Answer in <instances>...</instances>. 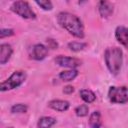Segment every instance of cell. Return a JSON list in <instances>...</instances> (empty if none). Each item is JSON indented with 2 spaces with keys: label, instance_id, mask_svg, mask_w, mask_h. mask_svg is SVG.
<instances>
[{
  "label": "cell",
  "instance_id": "cell-1",
  "mask_svg": "<svg viewBox=\"0 0 128 128\" xmlns=\"http://www.w3.org/2000/svg\"><path fill=\"white\" fill-rule=\"evenodd\" d=\"M56 20L60 27H62L75 38L83 39L85 37L84 25L77 15L67 11H61L57 14Z\"/></svg>",
  "mask_w": 128,
  "mask_h": 128
},
{
  "label": "cell",
  "instance_id": "cell-2",
  "mask_svg": "<svg viewBox=\"0 0 128 128\" xmlns=\"http://www.w3.org/2000/svg\"><path fill=\"white\" fill-rule=\"evenodd\" d=\"M104 61L108 71L112 75H118L123 64V52L121 48L116 46L106 48L104 51Z\"/></svg>",
  "mask_w": 128,
  "mask_h": 128
},
{
  "label": "cell",
  "instance_id": "cell-3",
  "mask_svg": "<svg viewBox=\"0 0 128 128\" xmlns=\"http://www.w3.org/2000/svg\"><path fill=\"white\" fill-rule=\"evenodd\" d=\"M26 78H27V74L25 71H23V70L14 71L5 81L1 82L0 91L5 92V91L16 89V88L20 87L26 81Z\"/></svg>",
  "mask_w": 128,
  "mask_h": 128
},
{
  "label": "cell",
  "instance_id": "cell-4",
  "mask_svg": "<svg viewBox=\"0 0 128 128\" xmlns=\"http://www.w3.org/2000/svg\"><path fill=\"white\" fill-rule=\"evenodd\" d=\"M10 10L23 19H35L36 18V13L33 11L29 3L25 0L14 1L10 6Z\"/></svg>",
  "mask_w": 128,
  "mask_h": 128
},
{
  "label": "cell",
  "instance_id": "cell-5",
  "mask_svg": "<svg viewBox=\"0 0 128 128\" xmlns=\"http://www.w3.org/2000/svg\"><path fill=\"white\" fill-rule=\"evenodd\" d=\"M107 97L113 104H125L128 102V87L126 86H110Z\"/></svg>",
  "mask_w": 128,
  "mask_h": 128
},
{
  "label": "cell",
  "instance_id": "cell-6",
  "mask_svg": "<svg viewBox=\"0 0 128 128\" xmlns=\"http://www.w3.org/2000/svg\"><path fill=\"white\" fill-rule=\"evenodd\" d=\"M54 62L64 68H77L82 64V61L78 58L75 57H69V56H64V55H58L54 58Z\"/></svg>",
  "mask_w": 128,
  "mask_h": 128
},
{
  "label": "cell",
  "instance_id": "cell-7",
  "mask_svg": "<svg viewBox=\"0 0 128 128\" xmlns=\"http://www.w3.org/2000/svg\"><path fill=\"white\" fill-rule=\"evenodd\" d=\"M48 51H49V48L47 46H45L42 43H37L33 45L31 49L30 59H33L35 61H41L46 58V56L48 55Z\"/></svg>",
  "mask_w": 128,
  "mask_h": 128
},
{
  "label": "cell",
  "instance_id": "cell-8",
  "mask_svg": "<svg viewBox=\"0 0 128 128\" xmlns=\"http://www.w3.org/2000/svg\"><path fill=\"white\" fill-rule=\"evenodd\" d=\"M114 35L117 42L124 46L126 49H128V27L123 25L117 26L115 28Z\"/></svg>",
  "mask_w": 128,
  "mask_h": 128
},
{
  "label": "cell",
  "instance_id": "cell-9",
  "mask_svg": "<svg viewBox=\"0 0 128 128\" xmlns=\"http://www.w3.org/2000/svg\"><path fill=\"white\" fill-rule=\"evenodd\" d=\"M98 12L101 17L108 18L114 12V5L109 0H99L98 2Z\"/></svg>",
  "mask_w": 128,
  "mask_h": 128
},
{
  "label": "cell",
  "instance_id": "cell-10",
  "mask_svg": "<svg viewBox=\"0 0 128 128\" xmlns=\"http://www.w3.org/2000/svg\"><path fill=\"white\" fill-rule=\"evenodd\" d=\"M13 54V48L9 43H1L0 44V64H6Z\"/></svg>",
  "mask_w": 128,
  "mask_h": 128
},
{
  "label": "cell",
  "instance_id": "cell-11",
  "mask_svg": "<svg viewBox=\"0 0 128 128\" xmlns=\"http://www.w3.org/2000/svg\"><path fill=\"white\" fill-rule=\"evenodd\" d=\"M48 107L58 111V112H65L69 109L70 103L67 100H62V99H53L48 102Z\"/></svg>",
  "mask_w": 128,
  "mask_h": 128
},
{
  "label": "cell",
  "instance_id": "cell-12",
  "mask_svg": "<svg viewBox=\"0 0 128 128\" xmlns=\"http://www.w3.org/2000/svg\"><path fill=\"white\" fill-rule=\"evenodd\" d=\"M79 72L76 68H71L69 70H64V71H61L59 73V78L64 81V82H70L72 80H74L77 76H78Z\"/></svg>",
  "mask_w": 128,
  "mask_h": 128
},
{
  "label": "cell",
  "instance_id": "cell-13",
  "mask_svg": "<svg viewBox=\"0 0 128 128\" xmlns=\"http://www.w3.org/2000/svg\"><path fill=\"white\" fill-rule=\"evenodd\" d=\"M89 126L92 128H98L102 126L101 122V113L99 110L93 111L89 116Z\"/></svg>",
  "mask_w": 128,
  "mask_h": 128
},
{
  "label": "cell",
  "instance_id": "cell-14",
  "mask_svg": "<svg viewBox=\"0 0 128 128\" xmlns=\"http://www.w3.org/2000/svg\"><path fill=\"white\" fill-rule=\"evenodd\" d=\"M56 124V119L51 116H42L38 119L37 127L39 128H50Z\"/></svg>",
  "mask_w": 128,
  "mask_h": 128
},
{
  "label": "cell",
  "instance_id": "cell-15",
  "mask_svg": "<svg viewBox=\"0 0 128 128\" xmlns=\"http://www.w3.org/2000/svg\"><path fill=\"white\" fill-rule=\"evenodd\" d=\"M79 95H80L81 99L87 104L93 103L96 100V94L90 89H81L79 91Z\"/></svg>",
  "mask_w": 128,
  "mask_h": 128
},
{
  "label": "cell",
  "instance_id": "cell-16",
  "mask_svg": "<svg viewBox=\"0 0 128 128\" xmlns=\"http://www.w3.org/2000/svg\"><path fill=\"white\" fill-rule=\"evenodd\" d=\"M86 46H87V43L82 42V41H71L67 44V47L69 48V50H71L73 52H80Z\"/></svg>",
  "mask_w": 128,
  "mask_h": 128
},
{
  "label": "cell",
  "instance_id": "cell-17",
  "mask_svg": "<svg viewBox=\"0 0 128 128\" xmlns=\"http://www.w3.org/2000/svg\"><path fill=\"white\" fill-rule=\"evenodd\" d=\"M27 111H28V106L23 103L13 104L10 108V112L13 114H22V113H26Z\"/></svg>",
  "mask_w": 128,
  "mask_h": 128
},
{
  "label": "cell",
  "instance_id": "cell-18",
  "mask_svg": "<svg viewBox=\"0 0 128 128\" xmlns=\"http://www.w3.org/2000/svg\"><path fill=\"white\" fill-rule=\"evenodd\" d=\"M74 112L78 117H85L89 113V107L87 104H81L74 109Z\"/></svg>",
  "mask_w": 128,
  "mask_h": 128
},
{
  "label": "cell",
  "instance_id": "cell-19",
  "mask_svg": "<svg viewBox=\"0 0 128 128\" xmlns=\"http://www.w3.org/2000/svg\"><path fill=\"white\" fill-rule=\"evenodd\" d=\"M34 1L44 11H51L53 9V4L51 0H34Z\"/></svg>",
  "mask_w": 128,
  "mask_h": 128
},
{
  "label": "cell",
  "instance_id": "cell-20",
  "mask_svg": "<svg viewBox=\"0 0 128 128\" xmlns=\"http://www.w3.org/2000/svg\"><path fill=\"white\" fill-rule=\"evenodd\" d=\"M14 30L11 28H1L0 30V39H4L5 37H10L14 35Z\"/></svg>",
  "mask_w": 128,
  "mask_h": 128
},
{
  "label": "cell",
  "instance_id": "cell-21",
  "mask_svg": "<svg viewBox=\"0 0 128 128\" xmlns=\"http://www.w3.org/2000/svg\"><path fill=\"white\" fill-rule=\"evenodd\" d=\"M46 43H47V47L50 48V49H57L58 48V42L52 38H48L46 40Z\"/></svg>",
  "mask_w": 128,
  "mask_h": 128
},
{
  "label": "cell",
  "instance_id": "cell-22",
  "mask_svg": "<svg viewBox=\"0 0 128 128\" xmlns=\"http://www.w3.org/2000/svg\"><path fill=\"white\" fill-rule=\"evenodd\" d=\"M74 87L72 86V85H66V86H64V88H63V93L64 94H67V95H70V94H72L73 92H74Z\"/></svg>",
  "mask_w": 128,
  "mask_h": 128
},
{
  "label": "cell",
  "instance_id": "cell-23",
  "mask_svg": "<svg viewBox=\"0 0 128 128\" xmlns=\"http://www.w3.org/2000/svg\"><path fill=\"white\" fill-rule=\"evenodd\" d=\"M88 0H78V4L79 5H82V4H84V3H86Z\"/></svg>",
  "mask_w": 128,
  "mask_h": 128
},
{
  "label": "cell",
  "instance_id": "cell-24",
  "mask_svg": "<svg viewBox=\"0 0 128 128\" xmlns=\"http://www.w3.org/2000/svg\"><path fill=\"white\" fill-rule=\"evenodd\" d=\"M66 1H67V2H68V1H69V0H66Z\"/></svg>",
  "mask_w": 128,
  "mask_h": 128
}]
</instances>
